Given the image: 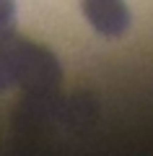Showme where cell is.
<instances>
[{
    "mask_svg": "<svg viewBox=\"0 0 153 156\" xmlns=\"http://www.w3.org/2000/svg\"><path fill=\"white\" fill-rule=\"evenodd\" d=\"M60 81L62 68L47 47L21 39L13 31L0 34V94L21 86L29 96H49Z\"/></svg>",
    "mask_w": 153,
    "mask_h": 156,
    "instance_id": "obj_1",
    "label": "cell"
},
{
    "mask_svg": "<svg viewBox=\"0 0 153 156\" xmlns=\"http://www.w3.org/2000/svg\"><path fill=\"white\" fill-rule=\"evenodd\" d=\"M83 16L104 37H122L130 29V11L125 0H81Z\"/></svg>",
    "mask_w": 153,
    "mask_h": 156,
    "instance_id": "obj_2",
    "label": "cell"
},
{
    "mask_svg": "<svg viewBox=\"0 0 153 156\" xmlns=\"http://www.w3.org/2000/svg\"><path fill=\"white\" fill-rule=\"evenodd\" d=\"M16 23V0H0V34L13 31Z\"/></svg>",
    "mask_w": 153,
    "mask_h": 156,
    "instance_id": "obj_3",
    "label": "cell"
}]
</instances>
